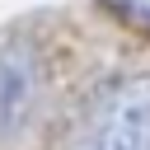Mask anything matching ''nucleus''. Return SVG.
I'll return each mask as SVG.
<instances>
[{
  "label": "nucleus",
  "instance_id": "obj_1",
  "mask_svg": "<svg viewBox=\"0 0 150 150\" xmlns=\"http://www.w3.org/2000/svg\"><path fill=\"white\" fill-rule=\"evenodd\" d=\"M70 150H150V70L103 84L89 98Z\"/></svg>",
  "mask_w": 150,
  "mask_h": 150
},
{
  "label": "nucleus",
  "instance_id": "obj_2",
  "mask_svg": "<svg viewBox=\"0 0 150 150\" xmlns=\"http://www.w3.org/2000/svg\"><path fill=\"white\" fill-rule=\"evenodd\" d=\"M42 117V61L23 38L0 47V150H19Z\"/></svg>",
  "mask_w": 150,
  "mask_h": 150
},
{
  "label": "nucleus",
  "instance_id": "obj_3",
  "mask_svg": "<svg viewBox=\"0 0 150 150\" xmlns=\"http://www.w3.org/2000/svg\"><path fill=\"white\" fill-rule=\"evenodd\" d=\"M122 23H131V28H141V33H150V0H103Z\"/></svg>",
  "mask_w": 150,
  "mask_h": 150
}]
</instances>
